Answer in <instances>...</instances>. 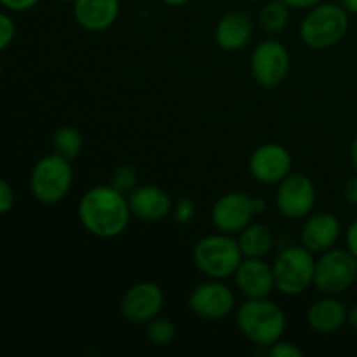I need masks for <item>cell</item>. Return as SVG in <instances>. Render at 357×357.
Returning a JSON list of instances; mask_svg holds the SVG:
<instances>
[{
  "mask_svg": "<svg viewBox=\"0 0 357 357\" xmlns=\"http://www.w3.org/2000/svg\"><path fill=\"white\" fill-rule=\"evenodd\" d=\"M77 215L84 229L100 239L122 236L131 222V209L126 194L112 185H98L80 197Z\"/></svg>",
  "mask_w": 357,
  "mask_h": 357,
  "instance_id": "obj_1",
  "label": "cell"
},
{
  "mask_svg": "<svg viewBox=\"0 0 357 357\" xmlns=\"http://www.w3.org/2000/svg\"><path fill=\"white\" fill-rule=\"evenodd\" d=\"M237 328L241 333L258 347H268L281 340L286 330V314L268 296L248 298L237 309Z\"/></svg>",
  "mask_w": 357,
  "mask_h": 357,
  "instance_id": "obj_2",
  "label": "cell"
},
{
  "mask_svg": "<svg viewBox=\"0 0 357 357\" xmlns=\"http://www.w3.org/2000/svg\"><path fill=\"white\" fill-rule=\"evenodd\" d=\"M349 31V13L342 3L321 2L300 23V38L310 49L337 45Z\"/></svg>",
  "mask_w": 357,
  "mask_h": 357,
  "instance_id": "obj_3",
  "label": "cell"
},
{
  "mask_svg": "<svg viewBox=\"0 0 357 357\" xmlns=\"http://www.w3.org/2000/svg\"><path fill=\"white\" fill-rule=\"evenodd\" d=\"M194 264L209 279H229L243 261L239 243L230 234H211L194 246Z\"/></svg>",
  "mask_w": 357,
  "mask_h": 357,
  "instance_id": "obj_4",
  "label": "cell"
},
{
  "mask_svg": "<svg viewBox=\"0 0 357 357\" xmlns=\"http://www.w3.org/2000/svg\"><path fill=\"white\" fill-rule=\"evenodd\" d=\"M275 289L284 296H296L314 286L316 258L312 251L298 246H288L272 264Z\"/></svg>",
  "mask_w": 357,
  "mask_h": 357,
  "instance_id": "obj_5",
  "label": "cell"
},
{
  "mask_svg": "<svg viewBox=\"0 0 357 357\" xmlns=\"http://www.w3.org/2000/svg\"><path fill=\"white\" fill-rule=\"evenodd\" d=\"M72 160L59 153L45 155L31 171V192L42 204H58L68 195L73 183Z\"/></svg>",
  "mask_w": 357,
  "mask_h": 357,
  "instance_id": "obj_6",
  "label": "cell"
},
{
  "mask_svg": "<svg viewBox=\"0 0 357 357\" xmlns=\"http://www.w3.org/2000/svg\"><path fill=\"white\" fill-rule=\"evenodd\" d=\"M357 281V260L347 250L331 248L316 260L314 286L323 295L337 296Z\"/></svg>",
  "mask_w": 357,
  "mask_h": 357,
  "instance_id": "obj_7",
  "label": "cell"
},
{
  "mask_svg": "<svg viewBox=\"0 0 357 357\" xmlns=\"http://www.w3.org/2000/svg\"><path fill=\"white\" fill-rule=\"evenodd\" d=\"M253 79L261 87H275L282 84L291 68V58L282 42L267 38L253 49L250 58Z\"/></svg>",
  "mask_w": 357,
  "mask_h": 357,
  "instance_id": "obj_8",
  "label": "cell"
},
{
  "mask_svg": "<svg viewBox=\"0 0 357 357\" xmlns=\"http://www.w3.org/2000/svg\"><path fill=\"white\" fill-rule=\"evenodd\" d=\"M316 185L307 174L289 173L278 183L275 206L284 218H307L316 206Z\"/></svg>",
  "mask_w": 357,
  "mask_h": 357,
  "instance_id": "obj_9",
  "label": "cell"
},
{
  "mask_svg": "<svg viewBox=\"0 0 357 357\" xmlns=\"http://www.w3.org/2000/svg\"><path fill=\"white\" fill-rule=\"evenodd\" d=\"M188 309L206 321L225 319L236 309V295L222 279L208 278L190 291Z\"/></svg>",
  "mask_w": 357,
  "mask_h": 357,
  "instance_id": "obj_10",
  "label": "cell"
},
{
  "mask_svg": "<svg viewBox=\"0 0 357 357\" xmlns=\"http://www.w3.org/2000/svg\"><path fill=\"white\" fill-rule=\"evenodd\" d=\"M255 213L253 197H250L244 192H229L218 197L213 204L211 220L213 225L218 232L236 236L241 230L246 229L250 223H253Z\"/></svg>",
  "mask_w": 357,
  "mask_h": 357,
  "instance_id": "obj_11",
  "label": "cell"
},
{
  "mask_svg": "<svg viewBox=\"0 0 357 357\" xmlns=\"http://www.w3.org/2000/svg\"><path fill=\"white\" fill-rule=\"evenodd\" d=\"M164 307V291L152 281L129 286L121 300V314L132 324H146L160 314Z\"/></svg>",
  "mask_w": 357,
  "mask_h": 357,
  "instance_id": "obj_12",
  "label": "cell"
},
{
  "mask_svg": "<svg viewBox=\"0 0 357 357\" xmlns=\"http://www.w3.org/2000/svg\"><path fill=\"white\" fill-rule=\"evenodd\" d=\"M291 153L279 143H264L250 157V173L258 183L278 185L291 173Z\"/></svg>",
  "mask_w": 357,
  "mask_h": 357,
  "instance_id": "obj_13",
  "label": "cell"
},
{
  "mask_svg": "<svg viewBox=\"0 0 357 357\" xmlns=\"http://www.w3.org/2000/svg\"><path fill=\"white\" fill-rule=\"evenodd\" d=\"M342 236V223L333 213H317L307 216L305 223L300 232V244L312 251L314 255H321L324 251L335 248Z\"/></svg>",
  "mask_w": 357,
  "mask_h": 357,
  "instance_id": "obj_14",
  "label": "cell"
},
{
  "mask_svg": "<svg viewBox=\"0 0 357 357\" xmlns=\"http://www.w3.org/2000/svg\"><path fill=\"white\" fill-rule=\"evenodd\" d=\"M236 286L246 298H265L275 289L274 271L264 258H243L237 267Z\"/></svg>",
  "mask_w": 357,
  "mask_h": 357,
  "instance_id": "obj_15",
  "label": "cell"
},
{
  "mask_svg": "<svg viewBox=\"0 0 357 357\" xmlns=\"http://www.w3.org/2000/svg\"><path fill=\"white\" fill-rule=\"evenodd\" d=\"M131 215L142 222H160L173 211V199L157 185H138L128 195Z\"/></svg>",
  "mask_w": 357,
  "mask_h": 357,
  "instance_id": "obj_16",
  "label": "cell"
},
{
  "mask_svg": "<svg viewBox=\"0 0 357 357\" xmlns=\"http://www.w3.org/2000/svg\"><path fill=\"white\" fill-rule=\"evenodd\" d=\"M253 17L246 10L234 9L223 14L215 26V40L220 49L227 52L241 51L253 37Z\"/></svg>",
  "mask_w": 357,
  "mask_h": 357,
  "instance_id": "obj_17",
  "label": "cell"
},
{
  "mask_svg": "<svg viewBox=\"0 0 357 357\" xmlns=\"http://www.w3.org/2000/svg\"><path fill=\"white\" fill-rule=\"evenodd\" d=\"M121 0H73V16L87 31H105L117 21Z\"/></svg>",
  "mask_w": 357,
  "mask_h": 357,
  "instance_id": "obj_18",
  "label": "cell"
},
{
  "mask_svg": "<svg viewBox=\"0 0 357 357\" xmlns=\"http://www.w3.org/2000/svg\"><path fill=\"white\" fill-rule=\"evenodd\" d=\"M347 307L337 296L324 295V298L317 300L310 305L309 312H307V321L316 333L331 335L337 333L347 323Z\"/></svg>",
  "mask_w": 357,
  "mask_h": 357,
  "instance_id": "obj_19",
  "label": "cell"
},
{
  "mask_svg": "<svg viewBox=\"0 0 357 357\" xmlns=\"http://www.w3.org/2000/svg\"><path fill=\"white\" fill-rule=\"evenodd\" d=\"M237 236L244 258H265L275 246L274 230L264 223H250Z\"/></svg>",
  "mask_w": 357,
  "mask_h": 357,
  "instance_id": "obj_20",
  "label": "cell"
},
{
  "mask_svg": "<svg viewBox=\"0 0 357 357\" xmlns=\"http://www.w3.org/2000/svg\"><path fill=\"white\" fill-rule=\"evenodd\" d=\"M289 14L291 7L286 6L282 0H271L258 13V24L267 33H279L288 26Z\"/></svg>",
  "mask_w": 357,
  "mask_h": 357,
  "instance_id": "obj_21",
  "label": "cell"
},
{
  "mask_svg": "<svg viewBox=\"0 0 357 357\" xmlns=\"http://www.w3.org/2000/svg\"><path fill=\"white\" fill-rule=\"evenodd\" d=\"M52 145H54L56 153L63 155L65 159L73 160L82 152L84 139L79 129L72 128V126H65V128H59L54 132V136H52Z\"/></svg>",
  "mask_w": 357,
  "mask_h": 357,
  "instance_id": "obj_22",
  "label": "cell"
},
{
  "mask_svg": "<svg viewBox=\"0 0 357 357\" xmlns=\"http://www.w3.org/2000/svg\"><path fill=\"white\" fill-rule=\"evenodd\" d=\"M145 335L150 344H153L155 347H166L176 337V326L167 317L157 316L146 323Z\"/></svg>",
  "mask_w": 357,
  "mask_h": 357,
  "instance_id": "obj_23",
  "label": "cell"
},
{
  "mask_svg": "<svg viewBox=\"0 0 357 357\" xmlns=\"http://www.w3.org/2000/svg\"><path fill=\"white\" fill-rule=\"evenodd\" d=\"M108 185H112L115 190L129 195L136 187H138V173H136V169L132 166L122 164V166L115 167V169L112 171Z\"/></svg>",
  "mask_w": 357,
  "mask_h": 357,
  "instance_id": "obj_24",
  "label": "cell"
},
{
  "mask_svg": "<svg viewBox=\"0 0 357 357\" xmlns=\"http://www.w3.org/2000/svg\"><path fill=\"white\" fill-rule=\"evenodd\" d=\"M267 354L271 357H303V351L300 347H296L291 342L281 340L274 342L272 345H268Z\"/></svg>",
  "mask_w": 357,
  "mask_h": 357,
  "instance_id": "obj_25",
  "label": "cell"
},
{
  "mask_svg": "<svg viewBox=\"0 0 357 357\" xmlns=\"http://www.w3.org/2000/svg\"><path fill=\"white\" fill-rule=\"evenodd\" d=\"M173 216L178 223H188L195 215V204L190 199L183 197L173 204Z\"/></svg>",
  "mask_w": 357,
  "mask_h": 357,
  "instance_id": "obj_26",
  "label": "cell"
},
{
  "mask_svg": "<svg viewBox=\"0 0 357 357\" xmlns=\"http://www.w3.org/2000/svg\"><path fill=\"white\" fill-rule=\"evenodd\" d=\"M14 38V23L9 16L0 13V51L6 49Z\"/></svg>",
  "mask_w": 357,
  "mask_h": 357,
  "instance_id": "obj_27",
  "label": "cell"
},
{
  "mask_svg": "<svg viewBox=\"0 0 357 357\" xmlns=\"http://www.w3.org/2000/svg\"><path fill=\"white\" fill-rule=\"evenodd\" d=\"M14 204V194L13 188L9 187V183H6L3 180H0V215L7 213Z\"/></svg>",
  "mask_w": 357,
  "mask_h": 357,
  "instance_id": "obj_28",
  "label": "cell"
},
{
  "mask_svg": "<svg viewBox=\"0 0 357 357\" xmlns=\"http://www.w3.org/2000/svg\"><path fill=\"white\" fill-rule=\"evenodd\" d=\"M345 250L357 260V220L351 222L345 232Z\"/></svg>",
  "mask_w": 357,
  "mask_h": 357,
  "instance_id": "obj_29",
  "label": "cell"
},
{
  "mask_svg": "<svg viewBox=\"0 0 357 357\" xmlns=\"http://www.w3.org/2000/svg\"><path fill=\"white\" fill-rule=\"evenodd\" d=\"M40 0H0L6 9L9 10H16V13H21V10H28L31 7H35Z\"/></svg>",
  "mask_w": 357,
  "mask_h": 357,
  "instance_id": "obj_30",
  "label": "cell"
},
{
  "mask_svg": "<svg viewBox=\"0 0 357 357\" xmlns=\"http://www.w3.org/2000/svg\"><path fill=\"white\" fill-rule=\"evenodd\" d=\"M344 199L351 206H357V174L345 183L344 187Z\"/></svg>",
  "mask_w": 357,
  "mask_h": 357,
  "instance_id": "obj_31",
  "label": "cell"
},
{
  "mask_svg": "<svg viewBox=\"0 0 357 357\" xmlns=\"http://www.w3.org/2000/svg\"><path fill=\"white\" fill-rule=\"evenodd\" d=\"M286 6H289L291 9H300V10H309L312 7H316L317 3H321L323 0H282Z\"/></svg>",
  "mask_w": 357,
  "mask_h": 357,
  "instance_id": "obj_32",
  "label": "cell"
},
{
  "mask_svg": "<svg viewBox=\"0 0 357 357\" xmlns=\"http://www.w3.org/2000/svg\"><path fill=\"white\" fill-rule=\"evenodd\" d=\"M347 324L351 326L352 331H356L357 333V305L352 307V309L347 312Z\"/></svg>",
  "mask_w": 357,
  "mask_h": 357,
  "instance_id": "obj_33",
  "label": "cell"
},
{
  "mask_svg": "<svg viewBox=\"0 0 357 357\" xmlns=\"http://www.w3.org/2000/svg\"><path fill=\"white\" fill-rule=\"evenodd\" d=\"M340 3L344 6V9L347 10L352 16H357V0H340Z\"/></svg>",
  "mask_w": 357,
  "mask_h": 357,
  "instance_id": "obj_34",
  "label": "cell"
},
{
  "mask_svg": "<svg viewBox=\"0 0 357 357\" xmlns=\"http://www.w3.org/2000/svg\"><path fill=\"white\" fill-rule=\"evenodd\" d=\"M253 208H255V213L260 215V213H264L265 209H267V202H265V199L261 197H253Z\"/></svg>",
  "mask_w": 357,
  "mask_h": 357,
  "instance_id": "obj_35",
  "label": "cell"
},
{
  "mask_svg": "<svg viewBox=\"0 0 357 357\" xmlns=\"http://www.w3.org/2000/svg\"><path fill=\"white\" fill-rule=\"evenodd\" d=\"M160 2L171 7H180V6H185V3H188L190 0H160Z\"/></svg>",
  "mask_w": 357,
  "mask_h": 357,
  "instance_id": "obj_36",
  "label": "cell"
},
{
  "mask_svg": "<svg viewBox=\"0 0 357 357\" xmlns=\"http://www.w3.org/2000/svg\"><path fill=\"white\" fill-rule=\"evenodd\" d=\"M351 159H352V164L357 167V135H356L354 142H352V146H351Z\"/></svg>",
  "mask_w": 357,
  "mask_h": 357,
  "instance_id": "obj_37",
  "label": "cell"
},
{
  "mask_svg": "<svg viewBox=\"0 0 357 357\" xmlns=\"http://www.w3.org/2000/svg\"><path fill=\"white\" fill-rule=\"evenodd\" d=\"M246 2H258V0H246Z\"/></svg>",
  "mask_w": 357,
  "mask_h": 357,
  "instance_id": "obj_38",
  "label": "cell"
},
{
  "mask_svg": "<svg viewBox=\"0 0 357 357\" xmlns=\"http://www.w3.org/2000/svg\"><path fill=\"white\" fill-rule=\"evenodd\" d=\"M63 2H73V0H63Z\"/></svg>",
  "mask_w": 357,
  "mask_h": 357,
  "instance_id": "obj_39",
  "label": "cell"
},
{
  "mask_svg": "<svg viewBox=\"0 0 357 357\" xmlns=\"http://www.w3.org/2000/svg\"><path fill=\"white\" fill-rule=\"evenodd\" d=\"M356 282H357V281H356Z\"/></svg>",
  "mask_w": 357,
  "mask_h": 357,
  "instance_id": "obj_40",
  "label": "cell"
}]
</instances>
